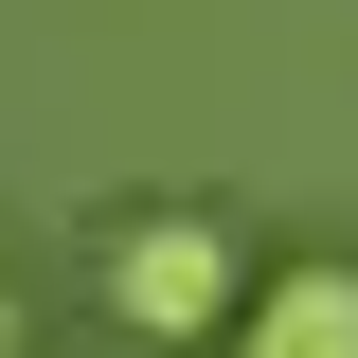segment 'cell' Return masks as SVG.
Masks as SVG:
<instances>
[{"label": "cell", "instance_id": "1", "mask_svg": "<svg viewBox=\"0 0 358 358\" xmlns=\"http://www.w3.org/2000/svg\"><path fill=\"white\" fill-rule=\"evenodd\" d=\"M90 287H108V322H126V341L215 358V322L251 305V251H233V215H197V197H143V215H108Z\"/></svg>", "mask_w": 358, "mask_h": 358}, {"label": "cell", "instance_id": "2", "mask_svg": "<svg viewBox=\"0 0 358 358\" xmlns=\"http://www.w3.org/2000/svg\"><path fill=\"white\" fill-rule=\"evenodd\" d=\"M215 358H358V268H341V251L251 268V305L215 322Z\"/></svg>", "mask_w": 358, "mask_h": 358}, {"label": "cell", "instance_id": "3", "mask_svg": "<svg viewBox=\"0 0 358 358\" xmlns=\"http://www.w3.org/2000/svg\"><path fill=\"white\" fill-rule=\"evenodd\" d=\"M18 341H36V322H18V287H0V358H18Z\"/></svg>", "mask_w": 358, "mask_h": 358}]
</instances>
